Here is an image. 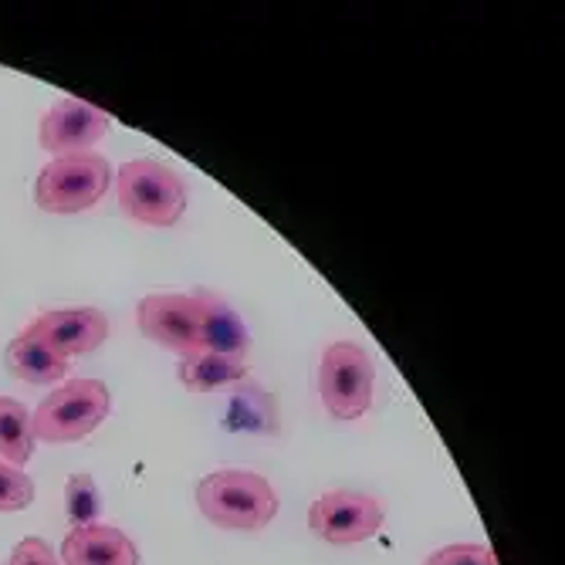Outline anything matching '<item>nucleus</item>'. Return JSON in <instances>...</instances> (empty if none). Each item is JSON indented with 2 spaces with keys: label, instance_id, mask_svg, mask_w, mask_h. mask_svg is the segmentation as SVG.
Masks as SVG:
<instances>
[{
  "label": "nucleus",
  "instance_id": "f257e3e1",
  "mask_svg": "<svg viewBox=\"0 0 565 565\" xmlns=\"http://www.w3.org/2000/svg\"><path fill=\"white\" fill-rule=\"evenodd\" d=\"M196 508L224 532H262L278 515V494L268 478L244 468H221L196 484Z\"/></svg>",
  "mask_w": 565,
  "mask_h": 565
},
{
  "label": "nucleus",
  "instance_id": "f03ea898",
  "mask_svg": "<svg viewBox=\"0 0 565 565\" xmlns=\"http://www.w3.org/2000/svg\"><path fill=\"white\" fill-rule=\"evenodd\" d=\"M116 200L142 227H173L186 214V183L160 160H129L116 170Z\"/></svg>",
  "mask_w": 565,
  "mask_h": 565
},
{
  "label": "nucleus",
  "instance_id": "7ed1b4c3",
  "mask_svg": "<svg viewBox=\"0 0 565 565\" xmlns=\"http://www.w3.org/2000/svg\"><path fill=\"white\" fill-rule=\"evenodd\" d=\"M113 414V393L102 380H72L51 390L31 414L34 440L75 444L95 434Z\"/></svg>",
  "mask_w": 565,
  "mask_h": 565
},
{
  "label": "nucleus",
  "instance_id": "20e7f679",
  "mask_svg": "<svg viewBox=\"0 0 565 565\" xmlns=\"http://www.w3.org/2000/svg\"><path fill=\"white\" fill-rule=\"evenodd\" d=\"M113 163L98 152H75L44 163L34 180V203L44 214H82L113 186Z\"/></svg>",
  "mask_w": 565,
  "mask_h": 565
},
{
  "label": "nucleus",
  "instance_id": "39448f33",
  "mask_svg": "<svg viewBox=\"0 0 565 565\" xmlns=\"http://www.w3.org/2000/svg\"><path fill=\"white\" fill-rule=\"evenodd\" d=\"M376 393V363L359 342H332L319 363V396L335 420L370 414Z\"/></svg>",
  "mask_w": 565,
  "mask_h": 565
},
{
  "label": "nucleus",
  "instance_id": "423d86ee",
  "mask_svg": "<svg viewBox=\"0 0 565 565\" xmlns=\"http://www.w3.org/2000/svg\"><path fill=\"white\" fill-rule=\"evenodd\" d=\"M386 522V511L363 491H326L308 508V529L329 545L370 542Z\"/></svg>",
  "mask_w": 565,
  "mask_h": 565
},
{
  "label": "nucleus",
  "instance_id": "0eeeda50",
  "mask_svg": "<svg viewBox=\"0 0 565 565\" xmlns=\"http://www.w3.org/2000/svg\"><path fill=\"white\" fill-rule=\"evenodd\" d=\"M136 326L149 342H157L183 359L200 352V305L193 295H146L136 305Z\"/></svg>",
  "mask_w": 565,
  "mask_h": 565
},
{
  "label": "nucleus",
  "instance_id": "6e6552de",
  "mask_svg": "<svg viewBox=\"0 0 565 565\" xmlns=\"http://www.w3.org/2000/svg\"><path fill=\"white\" fill-rule=\"evenodd\" d=\"M113 129L109 113H102L82 98H58L41 116L38 126V142L51 157H75V152H92V146L98 139H106V132Z\"/></svg>",
  "mask_w": 565,
  "mask_h": 565
},
{
  "label": "nucleus",
  "instance_id": "1a4fd4ad",
  "mask_svg": "<svg viewBox=\"0 0 565 565\" xmlns=\"http://www.w3.org/2000/svg\"><path fill=\"white\" fill-rule=\"evenodd\" d=\"M44 345L62 352L65 359L72 355H88L98 345H106L109 339V316L98 312V308H55V312H44L28 326Z\"/></svg>",
  "mask_w": 565,
  "mask_h": 565
},
{
  "label": "nucleus",
  "instance_id": "9d476101",
  "mask_svg": "<svg viewBox=\"0 0 565 565\" xmlns=\"http://www.w3.org/2000/svg\"><path fill=\"white\" fill-rule=\"evenodd\" d=\"M62 565H139L136 542L116 525H82L62 542Z\"/></svg>",
  "mask_w": 565,
  "mask_h": 565
},
{
  "label": "nucleus",
  "instance_id": "9b49d317",
  "mask_svg": "<svg viewBox=\"0 0 565 565\" xmlns=\"http://www.w3.org/2000/svg\"><path fill=\"white\" fill-rule=\"evenodd\" d=\"M193 298L200 305V352L247 359L250 332L244 319L214 291H193Z\"/></svg>",
  "mask_w": 565,
  "mask_h": 565
},
{
  "label": "nucleus",
  "instance_id": "f8f14e48",
  "mask_svg": "<svg viewBox=\"0 0 565 565\" xmlns=\"http://www.w3.org/2000/svg\"><path fill=\"white\" fill-rule=\"evenodd\" d=\"M4 363L14 380L31 383V386H55L68 376V359L51 345H44L31 329H24L18 339L8 342Z\"/></svg>",
  "mask_w": 565,
  "mask_h": 565
},
{
  "label": "nucleus",
  "instance_id": "ddd939ff",
  "mask_svg": "<svg viewBox=\"0 0 565 565\" xmlns=\"http://www.w3.org/2000/svg\"><path fill=\"white\" fill-rule=\"evenodd\" d=\"M180 383L190 393H221L247 380V359H231L217 352H193L180 359Z\"/></svg>",
  "mask_w": 565,
  "mask_h": 565
},
{
  "label": "nucleus",
  "instance_id": "4468645a",
  "mask_svg": "<svg viewBox=\"0 0 565 565\" xmlns=\"http://www.w3.org/2000/svg\"><path fill=\"white\" fill-rule=\"evenodd\" d=\"M278 427V406L268 390L258 383H237L231 393L227 409V430H250V434H271Z\"/></svg>",
  "mask_w": 565,
  "mask_h": 565
},
{
  "label": "nucleus",
  "instance_id": "2eb2a0df",
  "mask_svg": "<svg viewBox=\"0 0 565 565\" xmlns=\"http://www.w3.org/2000/svg\"><path fill=\"white\" fill-rule=\"evenodd\" d=\"M34 444L31 409L14 396H0V457L14 468H24L34 454Z\"/></svg>",
  "mask_w": 565,
  "mask_h": 565
},
{
  "label": "nucleus",
  "instance_id": "dca6fc26",
  "mask_svg": "<svg viewBox=\"0 0 565 565\" xmlns=\"http://www.w3.org/2000/svg\"><path fill=\"white\" fill-rule=\"evenodd\" d=\"M65 515L75 529L95 525L102 515V494L98 484L88 475H72L65 484Z\"/></svg>",
  "mask_w": 565,
  "mask_h": 565
},
{
  "label": "nucleus",
  "instance_id": "f3484780",
  "mask_svg": "<svg viewBox=\"0 0 565 565\" xmlns=\"http://www.w3.org/2000/svg\"><path fill=\"white\" fill-rule=\"evenodd\" d=\"M31 501H34V481L21 468L0 460V515H8V511H24V508H31Z\"/></svg>",
  "mask_w": 565,
  "mask_h": 565
},
{
  "label": "nucleus",
  "instance_id": "a211bd4d",
  "mask_svg": "<svg viewBox=\"0 0 565 565\" xmlns=\"http://www.w3.org/2000/svg\"><path fill=\"white\" fill-rule=\"evenodd\" d=\"M420 565H498V558L488 545L457 542V545H444V548L430 552Z\"/></svg>",
  "mask_w": 565,
  "mask_h": 565
},
{
  "label": "nucleus",
  "instance_id": "6ab92c4d",
  "mask_svg": "<svg viewBox=\"0 0 565 565\" xmlns=\"http://www.w3.org/2000/svg\"><path fill=\"white\" fill-rule=\"evenodd\" d=\"M8 565H62V562H58L55 548H51L44 539L28 535V539H21V542L14 545V552H11Z\"/></svg>",
  "mask_w": 565,
  "mask_h": 565
}]
</instances>
